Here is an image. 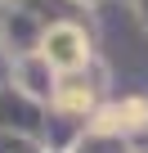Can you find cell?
Segmentation results:
<instances>
[{
    "instance_id": "obj_1",
    "label": "cell",
    "mask_w": 148,
    "mask_h": 153,
    "mask_svg": "<svg viewBox=\"0 0 148 153\" xmlns=\"http://www.w3.org/2000/svg\"><path fill=\"white\" fill-rule=\"evenodd\" d=\"M85 36H81V27H72V23H58V27H49L45 32V63L49 68H63V72H72V68H81L85 63Z\"/></svg>"
},
{
    "instance_id": "obj_2",
    "label": "cell",
    "mask_w": 148,
    "mask_h": 153,
    "mask_svg": "<svg viewBox=\"0 0 148 153\" xmlns=\"http://www.w3.org/2000/svg\"><path fill=\"white\" fill-rule=\"evenodd\" d=\"M58 104H63V108H85V104H90V86H81V81H67V86L58 90Z\"/></svg>"
}]
</instances>
